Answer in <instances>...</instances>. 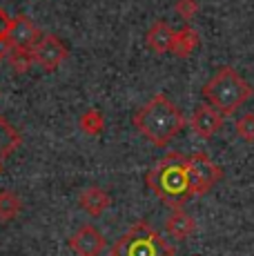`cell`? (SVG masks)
<instances>
[{
  "mask_svg": "<svg viewBox=\"0 0 254 256\" xmlns=\"http://www.w3.org/2000/svg\"><path fill=\"white\" fill-rule=\"evenodd\" d=\"M134 127L156 147H165L185 127L183 112L165 94H156L132 116Z\"/></svg>",
  "mask_w": 254,
  "mask_h": 256,
  "instance_id": "cell-1",
  "label": "cell"
},
{
  "mask_svg": "<svg viewBox=\"0 0 254 256\" xmlns=\"http://www.w3.org/2000/svg\"><path fill=\"white\" fill-rule=\"evenodd\" d=\"M148 185L168 208L180 210L192 196L188 178V156L170 152L168 156L156 160L148 174Z\"/></svg>",
  "mask_w": 254,
  "mask_h": 256,
  "instance_id": "cell-2",
  "label": "cell"
},
{
  "mask_svg": "<svg viewBox=\"0 0 254 256\" xmlns=\"http://www.w3.org/2000/svg\"><path fill=\"white\" fill-rule=\"evenodd\" d=\"M203 98L212 107H216L223 116H230L243 107L252 98V85L234 67L223 65L214 72V76L203 85Z\"/></svg>",
  "mask_w": 254,
  "mask_h": 256,
  "instance_id": "cell-3",
  "label": "cell"
},
{
  "mask_svg": "<svg viewBox=\"0 0 254 256\" xmlns=\"http://www.w3.org/2000/svg\"><path fill=\"white\" fill-rule=\"evenodd\" d=\"M174 254H176L174 245L170 240H165L145 220L134 223L110 248V256H174Z\"/></svg>",
  "mask_w": 254,
  "mask_h": 256,
  "instance_id": "cell-4",
  "label": "cell"
},
{
  "mask_svg": "<svg viewBox=\"0 0 254 256\" xmlns=\"http://www.w3.org/2000/svg\"><path fill=\"white\" fill-rule=\"evenodd\" d=\"M188 178L192 196L208 194L218 180L223 178V170L203 152L188 156Z\"/></svg>",
  "mask_w": 254,
  "mask_h": 256,
  "instance_id": "cell-5",
  "label": "cell"
},
{
  "mask_svg": "<svg viewBox=\"0 0 254 256\" xmlns=\"http://www.w3.org/2000/svg\"><path fill=\"white\" fill-rule=\"evenodd\" d=\"M34 62L38 67H42L45 72H56L62 65V60L67 58V47L62 45V40L54 34H47L38 40V45L32 49Z\"/></svg>",
  "mask_w": 254,
  "mask_h": 256,
  "instance_id": "cell-6",
  "label": "cell"
},
{
  "mask_svg": "<svg viewBox=\"0 0 254 256\" xmlns=\"http://www.w3.org/2000/svg\"><path fill=\"white\" fill-rule=\"evenodd\" d=\"M223 120H226V116H223L216 107H212L210 102H203V105H198L196 110L192 112L190 125H192V132L198 138L210 140L223 127Z\"/></svg>",
  "mask_w": 254,
  "mask_h": 256,
  "instance_id": "cell-7",
  "label": "cell"
},
{
  "mask_svg": "<svg viewBox=\"0 0 254 256\" xmlns=\"http://www.w3.org/2000/svg\"><path fill=\"white\" fill-rule=\"evenodd\" d=\"M70 248L76 256H100L105 250V236L94 225H80L72 234Z\"/></svg>",
  "mask_w": 254,
  "mask_h": 256,
  "instance_id": "cell-8",
  "label": "cell"
},
{
  "mask_svg": "<svg viewBox=\"0 0 254 256\" xmlns=\"http://www.w3.org/2000/svg\"><path fill=\"white\" fill-rule=\"evenodd\" d=\"M40 38H42L40 29L36 27V22L29 16L12 18V27H9V34H7V40L12 45V49H29L32 52Z\"/></svg>",
  "mask_w": 254,
  "mask_h": 256,
  "instance_id": "cell-9",
  "label": "cell"
},
{
  "mask_svg": "<svg viewBox=\"0 0 254 256\" xmlns=\"http://www.w3.org/2000/svg\"><path fill=\"white\" fill-rule=\"evenodd\" d=\"M174 38H176V32L165 20H156L145 34V42L154 54H172Z\"/></svg>",
  "mask_w": 254,
  "mask_h": 256,
  "instance_id": "cell-10",
  "label": "cell"
},
{
  "mask_svg": "<svg viewBox=\"0 0 254 256\" xmlns=\"http://www.w3.org/2000/svg\"><path fill=\"white\" fill-rule=\"evenodd\" d=\"M194 230H196V220H194L183 208L172 210V214L165 218V234L174 240H185L188 236L194 234Z\"/></svg>",
  "mask_w": 254,
  "mask_h": 256,
  "instance_id": "cell-11",
  "label": "cell"
},
{
  "mask_svg": "<svg viewBox=\"0 0 254 256\" xmlns=\"http://www.w3.org/2000/svg\"><path fill=\"white\" fill-rule=\"evenodd\" d=\"M112 205V196L100 187H90L80 194V208L92 216H100Z\"/></svg>",
  "mask_w": 254,
  "mask_h": 256,
  "instance_id": "cell-12",
  "label": "cell"
},
{
  "mask_svg": "<svg viewBox=\"0 0 254 256\" xmlns=\"http://www.w3.org/2000/svg\"><path fill=\"white\" fill-rule=\"evenodd\" d=\"M20 140H22L20 132L0 114V160L7 158L9 154H14V152L20 147Z\"/></svg>",
  "mask_w": 254,
  "mask_h": 256,
  "instance_id": "cell-13",
  "label": "cell"
},
{
  "mask_svg": "<svg viewBox=\"0 0 254 256\" xmlns=\"http://www.w3.org/2000/svg\"><path fill=\"white\" fill-rule=\"evenodd\" d=\"M198 47V32L192 27V24H185L183 29L176 32V38H174V47L172 54L176 58H188L194 49Z\"/></svg>",
  "mask_w": 254,
  "mask_h": 256,
  "instance_id": "cell-14",
  "label": "cell"
},
{
  "mask_svg": "<svg viewBox=\"0 0 254 256\" xmlns=\"http://www.w3.org/2000/svg\"><path fill=\"white\" fill-rule=\"evenodd\" d=\"M22 212V198L12 190L0 192V223H9V220L18 218Z\"/></svg>",
  "mask_w": 254,
  "mask_h": 256,
  "instance_id": "cell-15",
  "label": "cell"
},
{
  "mask_svg": "<svg viewBox=\"0 0 254 256\" xmlns=\"http://www.w3.org/2000/svg\"><path fill=\"white\" fill-rule=\"evenodd\" d=\"M80 130L90 136H96L105 130V118L98 110H87L85 114L80 116Z\"/></svg>",
  "mask_w": 254,
  "mask_h": 256,
  "instance_id": "cell-16",
  "label": "cell"
},
{
  "mask_svg": "<svg viewBox=\"0 0 254 256\" xmlns=\"http://www.w3.org/2000/svg\"><path fill=\"white\" fill-rule=\"evenodd\" d=\"M7 60H9V65H12L14 72L25 74L29 67L34 65V54L29 52V49H12L9 56H7Z\"/></svg>",
  "mask_w": 254,
  "mask_h": 256,
  "instance_id": "cell-17",
  "label": "cell"
},
{
  "mask_svg": "<svg viewBox=\"0 0 254 256\" xmlns=\"http://www.w3.org/2000/svg\"><path fill=\"white\" fill-rule=\"evenodd\" d=\"M238 138L246 142H254V114H243L234 125Z\"/></svg>",
  "mask_w": 254,
  "mask_h": 256,
  "instance_id": "cell-18",
  "label": "cell"
},
{
  "mask_svg": "<svg viewBox=\"0 0 254 256\" xmlns=\"http://www.w3.org/2000/svg\"><path fill=\"white\" fill-rule=\"evenodd\" d=\"M174 9H176V14L183 18V20H192V18L198 14L201 4H198V0H176Z\"/></svg>",
  "mask_w": 254,
  "mask_h": 256,
  "instance_id": "cell-19",
  "label": "cell"
},
{
  "mask_svg": "<svg viewBox=\"0 0 254 256\" xmlns=\"http://www.w3.org/2000/svg\"><path fill=\"white\" fill-rule=\"evenodd\" d=\"M9 27H12V18L7 16V12H4L2 7H0V40H4V38H7Z\"/></svg>",
  "mask_w": 254,
  "mask_h": 256,
  "instance_id": "cell-20",
  "label": "cell"
},
{
  "mask_svg": "<svg viewBox=\"0 0 254 256\" xmlns=\"http://www.w3.org/2000/svg\"><path fill=\"white\" fill-rule=\"evenodd\" d=\"M9 52H12V45H9V40L4 38V40H0V60H2V58H7Z\"/></svg>",
  "mask_w": 254,
  "mask_h": 256,
  "instance_id": "cell-21",
  "label": "cell"
},
{
  "mask_svg": "<svg viewBox=\"0 0 254 256\" xmlns=\"http://www.w3.org/2000/svg\"><path fill=\"white\" fill-rule=\"evenodd\" d=\"M0 172H2V165H0Z\"/></svg>",
  "mask_w": 254,
  "mask_h": 256,
  "instance_id": "cell-22",
  "label": "cell"
},
{
  "mask_svg": "<svg viewBox=\"0 0 254 256\" xmlns=\"http://www.w3.org/2000/svg\"><path fill=\"white\" fill-rule=\"evenodd\" d=\"M192 256H198V254H192Z\"/></svg>",
  "mask_w": 254,
  "mask_h": 256,
  "instance_id": "cell-23",
  "label": "cell"
}]
</instances>
